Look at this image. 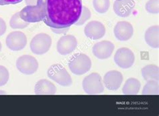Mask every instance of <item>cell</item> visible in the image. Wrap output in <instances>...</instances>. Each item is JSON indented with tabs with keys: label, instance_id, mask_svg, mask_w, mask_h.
I'll use <instances>...</instances> for the list:
<instances>
[{
	"label": "cell",
	"instance_id": "ac0fdd59",
	"mask_svg": "<svg viewBox=\"0 0 159 116\" xmlns=\"http://www.w3.org/2000/svg\"><path fill=\"white\" fill-rule=\"evenodd\" d=\"M141 87L140 82L136 78L130 77L125 82L122 88L124 95H136L139 93Z\"/></svg>",
	"mask_w": 159,
	"mask_h": 116
},
{
	"label": "cell",
	"instance_id": "4fadbf2b",
	"mask_svg": "<svg viewBox=\"0 0 159 116\" xmlns=\"http://www.w3.org/2000/svg\"><path fill=\"white\" fill-rule=\"evenodd\" d=\"M116 38L120 41H128L134 34V28L130 23L125 21L118 22L114 29Z\"/></svg>",
	"mask_w": 159,
	"mask_h": 116
},
{
	"label": "cell",
	"instance_id": "ffe728a7",
	"mask_svg": "<svg viewBox=\"0 0 159 116\" xmlns=\"http://www.w3.org/2000/svg\"><path fill=\"white\" fill-rule=\"evenodd\" d=\"M158 81L150 80L144 86L142 89L143 95H158Z\"/></svg>",
	"mask_w": 159,
	"mask_h": 116
},
{
	"label": "cell",
	"instance_id": "9a60e30c",
	"mask_svg": "<svg viewBox=\"0 0 159 116\" xmlns=\"http://www.w3.org/2000/svg\"><path fill=\"white\" fill-rule=\"evenodd\" d=\"M134 6V0H116L114 3V11L120 17L126 18L131 14Z\"/></svg>",
	"mask_w": 159,
	"mask_h": 116
},
{
	"label": "cell",
	"instance_id": "5b68a950",
	"mask_svg": "<svg viewBox=\"0 0 159 116\" xmlns=\"http://www.w3.org/2000/svg\"><path fill=\"white\" fill-rule=\"evenodd\" d=\"M52 45V38L49 35L40 33L31 40L30 50L36 55H43L48 52Z\"/></svg>",
	"mask_w": 159,
	"mask_h": 116
},
{
	"label": "cell",
	"instance_id": "8992f818",
	"mask_svg": "<svg viewBox=\"0 0 159 116\" xmlns=\"http://www.w3.org/2000/svg\"><path fill=\"white\" fill-rule=\"evenodd\" d=\"M16 68L25 75H32L39 68V63L34 57L29 55L20 56L16 61Z\"/></svg>",
	"mask_w": 159,
	"mask_h": 116
},
{
	"label": "cell",
	"instance_id": "e0dca14e",
	"mask_svg": "<svg viewBox=\"0 0 159 116\" xmlns=\"http://www.w3.org/2000/svg\"><path fill=\"white\" fill-rule=\"evenodd\" d=\"M146 44L152 48H158V26H153L146 30L144 34Z\"/></svg>",
	"mask_w": 159,
	"mask_h": 116
},
{
	"label": "cell",
	"instance_id": "d6986e66",
	"mask_svg": "<svg viewBox=\"0 0 159 116\" xmlns=\"http://www.w3.org/2000/svg\"><path fill=\"white\" fill-rule=\"evenodd\" d=\"M142 75L146 81H158V67L156 65H147L142 69Z\"/></svg>",
	"mask_w": 159,
	"mask_h": 116
},
{
	"label": "cell",
	"instance_id": "52a82bcc",
	"mask_svg": "<svg viewBox=\"0 0 159 116\" xmlns=\"http://www.w3.org/2000/svg\"><path fill=\"white\" fill-rule=\"evenodd\" d=\"M135 61V56L131 49L122 48L116 51L114 56L115 63L120 68L128 69L132 67Z\"/></svg>",
	"mask_w": 159,
	"mask_h": 116
},
{
	"label": "cell",
	"instance_id": "7a4b0ae2",
	"mask_svg": "<svg viewBox=\"0 0 159 116\" xmlns=\"http://www.w3.org/2000/svg\"><path fill=\"white\" fill-rule=\"evenodd\" d=\"M69 68L75 75H83L88 72L91 68V59L84 53H77L69 61Z\"/></svg>",
	"mask_w": 159,
	"mask_h": 116
},
{
	"label": "cell",
	"instance_id": "7c38bea8",
	"mask_svg": "<svg viewBox=\"0 0 159 116\" xmlns=\"http://www.w3.org/2000/svg\"><path fill=\"white\" fill-rule=\"evenodd\" d=\"M123 81V76L121 72L116 70L107 72L103 77V83L109 90L118 89Z\"/></svg>",
	"mask_w": 159,
	"mask_h": 116
},
{
	"label": "cell",
	"instance_id": "f1b7e54d",
	"mask_svg": "<svg viewBox=\"0 0 159 116\" xmlns=\"http://www.w3.org/2000/svg\"><path fill=\"white\" fill-rule=\"evenodd\" d=\"M1 50H2V44L0 42V52H1Z\"/></svg>",
	"mask_w": 159,
	"mask_h": 116
},
{
	"label": "cell",
	"instance_id": "5bb4252c",
	"mask_svg": "<svg viewBox=\"0 0 159 116\" xmlns=\"http://www.w3.org/2000/svg\"><path fill=\"white\" fill-rule=\"evenodd\" d=\"M20 18L28 23H36L43 21L40 8L37 5L27 6L20 11Z\"/></svg>",
	"mask_w": 159,
	"mask_h": 116
},
{
	"label": "cell",
	"instance_id": "277c9868",
	"mask_svg": "<svg viewBox=\"0 0 159 116\" xmlns=\"http://www.w3.org/2000/svg\"><path fill=\"white\" fill-rule=\"evenodd\" d=\"M83 90L89 95H96L103 92L104 85L101 76L98 73H92L86 76L82 83Z\"/></svg>",
	"mask_w": 159,
	"mask_h": 116
},
{
	"label": "cell",
	"instance_id": "30bf717a",
	"mask_svg": "<svg viewBox=\"0 0 159 116\" xmlns=\"http://www.w3.org/2000/svg\"><path fill=\"white\" fill-rule=\"evenodd\" d=\"M114 44L110 41L104 40L95 44L92 52L93 55L99 60H106L110 57L114 50Z\"/></svg>",
	"mask_w": 159,
	"mask_h": 116
},
{
	"label": "cell",
	"instance_id": "cb8c5ba5",
	"mask_svg": "<svg viewBox=\"0 0 159 116\" xmlns=\"http://www.w3.org/2000/svg\"><path fill=\"white\" fill-rule=\"evenodd\" d=\"M146 10L150 14L158 13V0H148L145 6Z\"/></svg>",
	"mask_w": 159,
	"mask_h": 116
},
{
	"label": "cell",
	"instance_id": "44dd1931",
	"mask_svg": "<svg viewBox=\"0 0 159 116\" xmlns=\"http://www.w3.org/2000/svg\"><path fill=\"white\" fill-rule=\"evenodd\" d=\"M30 23L24 22V21L20 18V11L16 13L11 16L10 21V27L13 29H24L29 26Z\"/></svg>",
	"mask_w": 159,
	"mask_h": 116
},
{
	"label": "cell",
	"instance_id": "83f0119b",
	"mask_svg": "<svg viewBox=\"0 0 159 116\" xmlns=\"http://www.w3.org/2000/svg\"><path fill=\"white\" fill-rule=\"evenodd\" d=\"M37 0H26L27 6H35L36 5Z\"/></svg>",
	"mask_w": 159,
	"mask_h": 116
},
{
	"label": "cell",
	"instance_id": "d4e9b609",
	"mask_svg": "<svg viewBox=\"0 0 159 116\" xmlns=\"http://www.w3.org/2000/svg\"><path fill=\"white\" fill-rule=\"evenodd\" d=\"M10 78L9 72L6 67L0 65V87L5 85Z\"/></svg>",
	"mask_w": 159,
	"mask_h": 116
},
{
	"label": "cell",
	"instance_id": "ba28073f",
	"mask_svg": "<svg viewBox=\"0 0 159 116\" xmlns=\"http://www.w3.org/2000/svg\"><path fill=\"white\" fill-rule=\"evenodd\" d=\"M7 47L12 51L23 49L27 44V38L22 31H12L6 38Z\"/></svg>",
	"mask_w": 159,
	"mask_h": 116
},
{
	"label": "cell",
	"instance_id": "603a6c76",
	"mask_svg": "<svg viewBox=\"0 0 159 116\" xmlns=\"http://www.w3.org/2000/svg\"><path fill=\"white\" fill-rule=\"evenodd\" d=\"M91 14L90 10L87 7L83 6L82 12L80 18H79V20L75 24L77 25V26H81V25L85 23V22H87V21L91 18Z\"/></svg>",
	"mask_w": 159,
	"mask_h": 116
},
{
	"label": "cell",
	"instance_id": "7402d4cb",
	"mask_svg": "<svg viewBox=\"0 0 159 116\" xmlns=\"http://www.w3.org/2000/svg\"><path fill=\"white\" fill-rule=\"evenodd\" d=\"M93 6L95 10L99 14L107 12L110 6V0H93Z\"/></svg>",
	"mask_w": 159,
	"mask_h": 116
},
{
	"label": "cell",
	"instance_id": "6da1fadb",
	"mask_svg": "<svg viewBox=\"0 0 159 116\" xmlns=\"http://www.w3.org/2000/svg\"><path fill=\"white\" fill-rule=\"evenodd\" d=\"M43 21L52 30L69 29L80 18L82 0H37Z\"/></svg>",
	"mask_w": 159,
	"mask_h": 116
},
{
	"label": "cell",
	"instance_id": "484cf974",
	"mask_svg": "<svg viewBox=\"0 0 159 116\" xmlns=\"http://www.w3.org/2000/svg\"><path fill=\"white\" fill-rule=\"evenodd\" d=\"M22 0H0V6H6L10 4H17L20 3Z\"/></svg>",
	"mask_w": 159,
	"mask_h": 116
},
{
	"label": "cell",
	"instance_id": "2e32d148",
	"mask_svg": "<svg viewBox=\"0 0 159 116\" xmlns=\"http://www.w3.org/2000/svg\"><path fill=\"white\" fill-rule=\"evenodd\" d=\"M57 90L55 85L47 80L39 81L34 88V92L36 95H54L56 93Z\"/></svg>",
	"mask_w": 159,
	"mask_h": 116
},
{
	"label": "cell",
	"instance_id": "4316f807",
	"mask_svg": "<svg viewBox=\"0 0 159 116\" xmlns=\"http://www.w3.org/2000/svg\"><path fill=\"white\" fill-rule=\"evenodd\" d=\"M7 30L6 22L2 18H0V36L5 34Z\"/></svg>",
	"mask_w": 159,
	"mask_h": 116
},
{
	"label": "cell",
	"instance_id": "9c48e42d",
	"mask_svg": "<svg viewBox=\"0 0 159 116\" xmlns=\"http://www.w3.org/2000/svg\"><path fill=\"white\" fill-rule=\"evenodd\" d=\"M77 47V40L73 35H65L58 39L57 52L62 56H66L74 52Z\"/></svg>",
	"mask_w": 159,
	"mask_h": 116
},
{
	"label": "cell",
	"instance_id": "3957f363",
	"mask_svg": "<svg viewBox=\"0 0 159 116\" xmlns=\"http://www.w3.org/2000/svg\"><path fill=\"white\" fill-rule=\"evenodd\" d=\"M47 76L51 80L63 87H69L72 85V78L66 69L60 64H54L47 71Z\"/></svg>",
	"mask_w": 159,
	"mask_h": 116
},
{
	"label": "cell",
	"instance_id": "8fae6325",
	"mask_svg": "<svg viewBox=\"0 0 159 116\" xmlns=\"http://www.w3.org/2000/svg\"><path fill=\"white\" fill-rule=\"evenodd\" d=\"M85 35L91 39H101L106 34V27L104 25L98 21H91L86 25L84 29Z\"/></svg>",
	"mask_w": 159,
	"mask_h": 116
}]
</instances>
